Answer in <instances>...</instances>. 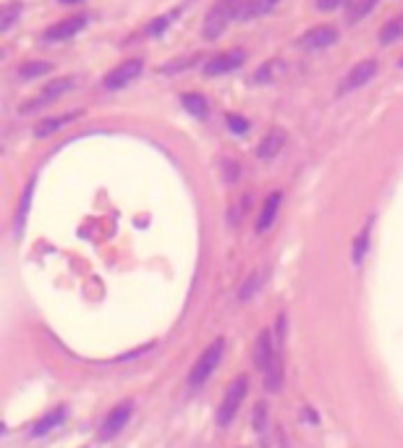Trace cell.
Wrapping results in <instances>:
<instances>
[{"instance_id": "8992f818", "label": "cell", "mask_w": 403, "mask_h": 448, "mask_svg": "<svg viewBox=\"0 0 403 448\" xmlns=\"http://www.w3.org/2000/svg\"><path fill=\"white\" fill-rule=\"evenodd\" d=\"M84 26H87V16H71V19H63V22L47 26L42 34V40L45 43H65V40L77 37Z\"/></svg>"}, {"instance_id": "ac0fdd59", "label": "cell", "mask_w": 403, "mask_h": 448, "mask_svg": "<svg viewBox=\"0 0 403 448\" xmlns=\"http://www.w3.org/2000/svg\"><path fill=\"white\" fill-rule=\"evenodd\" d=\"M370 231H372V220L361 229V233L356 236V241H354V263L359 265L361 260H364V254H367V247H370Z\"/></svg>"}, {"instance_id": "ffe728a7", "label": "cell", "mask_w": 403, "mask_h": 448, "mask_svg": "<svg viewBox=\"0 0 403 448\" xmlns=\"http://www.w3.org/2000/svg\"><path fill=\"white\" fill-rule=\"evenodd\" d=\"M377 3H380V0H359L356 6H351V11H349V24H359L361 19H364V16H367V13H370L372 8H374V6H377Z\"/></svg>"}, {"instance_id": "3957f363", "label": "cell", "mask_w": 403, "mask_h": 448, "mask_svg": "<svg viewBox=\"0 0 403 448\" xmlns=\"http://www.w3.org/2000/svg\"><path fill=\"white\" fill-rule=\"evenodd\" d=\"M246 388H249V380H246V375H239L236 380L228 385V391L223 396V404L218 409V425L226 427L230 425V419L239 415V406L244 401V396H246Z\"/></svg>"}, {"instance_id": "4316f807", "label": "cell", "mask_w": 403, "mask_h": 448, "mask_svg": "<svg viewBox=\"0 0 403 448\" xmlns=\"http://www.w3.org/2000/svg\"><path fill=\"white\" fill-rule=\"evenodd\" d=\"M61 3H68V6H74V3H81V0H61Z\"/></svg>"}, {"instance_id": "6da1fadb", "label": "cell", "mask_w": 403, "mask_h": 448, "mask_svg": "<svg viewBox=\"0 0 403 448\" xmlns=\"http://www.w3.org/2000/svg\"><path fill=\"white\" fill-rule=\"evenodd\" d=\"M244 3H246V0H218L207 13V22H205V37H210V40L220 37L233 19H239Z\"/></svg>"}, {"instance_id": "603a6c76", "label": "cell", "mask_w": 403, "mask_h": 448, "mask_svg": "<svg viewBox=\"0 0 403 448\" xmlns=\"http://www.w3.org/2000/svg\"><path fill=\"white\" fill-rule=\"evenodd\" d=\"M175 16H178V11L168 13V16H160V19H155V24H150V26H147V37H157L160 32H165V29L173 24Z\"/></svg>"}, {"instance_id": "cb8c5ba5", "label": "cell", "mask_w": 403, "mask_h": 448, "mask_svg": "<svg viewBox=\"0 0 403 448\" xmlns=\"http://www.w3.org/2000/svg\"><path fill=\"white\" fill-rule=\"evenodd\" d=\"M228 129L233 134H244L246 129H249V121L244 118V116H236V113H228Z\"/></svg>"}, {"instance_id": "7c38bea8", "label": "cell", "mask_w": 403, "mask_h": 448, "mask_svg": "<svg viewBox=\"0 0 403 448\" xmlns=\"http://www.w3.org/2000/svg\"><path fill=\"white\" fill-rule=\"evenodd\" d=\"M280 202H283L280 192H273L270 197L264 199V205L260 210V218H257V233H264V231L273 229L275 218H278V210H280Z\"/></svg>"}, {"instance_id": "2e32d148", "label": "cell", "mask_w": 403, "mask_h": 448, "mask_svg": "<svg viewBox=\"0 0 403 448\" xmlns=\"http://www.w3.org/2000/svg\"><path fill=\"white\" fill-rule=\"evenodd\" d=\"M398 40H403V16L390 19V22L380 29V43L382 45H393V43H398Z\"/></svg>"}, {"instance_id": "d4e9b609", "label": "cell", "mask_w": 403, "mask_h": 448, "mask_svg": "<svg viewBox=\"0 0 403 448\" xmlns=\"http://www.w3.org/2000/svg\"><path fill=\"white\" fill-rule=\"evenodd\" d=\"M260 281H262V275L257 273V275H251L249 281H246V284H244V288H241V299H244V302H246V299H249V296H254V291H257V288H260Z\"/></svg>"}, {"instance_id": "5bb4252c", "label": "cell", "mask_w": 403, "mask_h": 448, "mask_svg": "<svg viewBox=\"0 0 403 448\" xmlns=\"http://www.w3.org/2000/svg\"><path fill=\"white\" fill-rule=\"evenodd\" d=\"M65 415H68V412H65V406H58V409H53V412H47V415H45L42 419L32 427V435L40 438V435H45V433H50L53 427H58L61 422H65Z\"/></svg>"}, {"instance_id": "8fae6325", "label": "cell", "mask_w": 403, "mask_h": 448, "mask_svg": "<svg viewBox=\"0 0 403 448\" xmlns=\"http://www.w3.org/2000/svg\"><path fill=\"white\" fill-rule=\"evenodd\" d=\"M278 346H280V343L273 339V333H270V330H262L260 336H257V343H254V364H257V370L262 372L270 364Z\"/></svg>"}, {"instance_id": "9a60e30c", "label": "cell", "mask_w": 403, "mask_h": 448, "mask_svg": "<svg viewBox=\"0 0 403 448\" xmlns=\"http://www.w3.org/2000/svg\"><path fill=\"white\" fill-rule=\"evenodd\" d=\"M79 113H65V116H55V118H45L37 129H34V137H50V134H55L58 129H63L65 123H71V121L77 118Z\"/></svg>"}, {"instance_id": "5b68a950", "label": "cell", "mask_w": 403, "mask_h": 448, "mask_svg": "<svg viewBox=\"0 0 403 448\" xmlns=\"http://www.w3.org/2000/svg\"><path fill=\"white\" fill-rule=\"evenodd\" d=\"M142 68H144V63L139 61V58L123 61V63H118V66L110 71L108 77L102 79V87L105 89H123L126 84H131L134 79H139Z\"/></svg>"}, {"instance_id": "7a4b0ae2", "label": "cell", "mask_w": 403, "mask_h": 448, "mask_svg": "<svg viewBox=\"0 0 403 448\" xmlns=\"http://www.w3.org/2000/svg\"><path fill=\"white\" fill-rule=\"evenodd\" d=\"M223 349H226V341L215 339L210 343L207 349L202 351V357L196 360V364L189 372V388H199L205 380H210V375L218 370L220 357H223Z\"/></svg>"}, {"instance_id": "44dd1931", "label": "cell", "mask_w": 403, "mask_h": 448, "mask_svg": "<svg viewBox=\"0 0 403 448\" xmlns=\"http://www.w3.org/2000/svg\"><path fill=\"white\" fill-rule=\"evenodd\" d=\"M50 71V63H45V61H32V63H26V66H22V79H37L42 77V74H47Z\"/></svg>"}, {"instance_id": "e0dca14e", "label": "cell", "mask_w": 403, "mask_h": 448, "mask_svg": "<svg viewBox=\"0 0 403 448\" xmlns=\"http://www.w3.org/2000/svg\"><path fill=\"white\" fill-rule=\"evenodd\" d=\"M184 108L191 113V116H196V118H205L210 113V102L202 95H184Z\"/></svg>"}, {"instance_id": "30bf717a", "label": "cell", "mask_w": 403, "mask_h": 448, "mask_svg": "<svg viewBox=\"0 0 403 448\" xmlns=\"http://www.w3.org/2000/svg\"><path fill=\"white\" fill-rule=\"evenodd\" d=\"M71 84H74V79L71 77H65V79H58V82H53V84H47V87L37 95V98L24 108V113H32V110H37V108H42V105H47V102H53L55 98H61L63 92H68L71 89Z\"/></svg>"}, {"instance_id": "7402d4cb", "label": "cell", "mask_w": 403, "mask_h": 448, "mask_svg": "<svg viewBox=\"0 0 403 448\" xmlns=\"http://www.w3.org/2000/svg\"><path fill=\"white\" fill-rule=\"evenodd\" d=\"M19 16H22V6H19V3L6 6V8H3V24H0V29H3V32H8L13 24H16Z\"/></svg>"}, {"instance_id": "52a82bcc", "label": "cell", "mask_w": 403, "mask_h": 448, "mask_svg": "<svg viewBox=\"0 0 403 448\" xmlns=\"http://www.w3.org/2000/svg\"><path fill=\"white\" fill-rule=\"evenodd\" d=\"M246 61V53L241 47H233V50H226V53H218L215 58H210L207 66H205V74L207 77H220V74H228V71H236Z\"/></svg>"}, {"instance_id": "9c48e42d", "label": "cell", "mask_w": 403, "mask_h": 448, "mask_svg": "<svg viewBox=\"0 0 403 448\" xmlns=\"http://www.w3.org/2000/svg\"><path fill=\"white\" fill-rule=\"evenodd\" d=\"M338 29L335 26H327V24H319L315 29H309V32L301 37V47L304 50H325V47H333V45L338 43Z\"/></svg>"}, {"instance_id": "d6986e66", "label": "cell", "mask_w": 403, "mask_h": 448, "mask_svg": "<svg viewBox=\"0 0 403 448\" xmlns=\"http://www.w3.org/2000/svg\"><path fill=\"white\" fill-rule=\"evenodd\" d=\"M280 71H283V63H280V61H267V63H262V68L257 71L254 79H257L260 84H270Z\"/></svg>"}, {"instance_id": "277c9868", "label": "cell", "mask_w": 403, "mask_h": 448, "mask_svg": "<svg viewBox=\"0 0 403 448\" xmlns=\"http://www.w3.org/2000/svg\"><path fill=\"white\" fill-rule=\"evenodd\" d=\"M131 415H134V401H120L118 406H113L108 417L100 425V440H113L120 435V430H126Z\"/></svg>"}, {"instance_id": "4fadbf2b", "label": "cell", "mask_w": 403, "mask_h": 448, "mask_svg": "<svg viewBox=\"0 0 403 448\" xmlns=\"http://www.w3.org/2000/svg\"><path fill=\"white\" fill-rule=\"evenodd\" d=\"M283 147H285V132L275 126L273 132L264 134V139H262L260 147H257V155H260L262 160H273L275 155L280 153Z\"/></svg>"}, {"instance_id": "ba28073f", "label": "cell", "mask_w": 403, "mask_h": 448, "mask_svg": "<svg viewBox=\"0 0 403 448\" xmlns=\"http://www.w3.org/2000/svg\"><path fill=\"white\" fill-rule=\"evenodd\" d=\"M377 61H372V58H367V61H361V63H356V66L349 71V77L343 79V84H340V95H349V92H354V89L364 87L367 82H372V79L377 77Z\"/></svg>"}, {"instance_id": "484cf974", "label": "cell", "mask_w": 403, "mask_h": 448, "mask_svg": "<svg viewBox=\"0 0 403 448\" xmlns=\"http://www.w3.org/2000/svg\"><path fill=\"white\" fill-rule=\"evenodd\" d=\"M349 0H317V8L319 11H335L340 6H346Z\"/></svg>"}]
</instances>
